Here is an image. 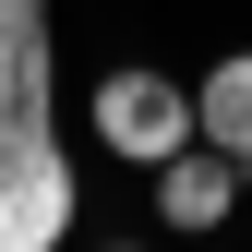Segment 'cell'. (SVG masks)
I'll use <instances>...</instances> for the list:
<instances>
[{
    "label": "cell",
    "instance_id": "cell-1",
    "mask_svg": "<svg viewBox=\"0 0 252 252\" xmlns=\"http://www.w3.org/2000/svg\"><path fill=\"white\" fill-rule=\"evenodd\" d=\"M72 156L48 132V0H0V252H60Z\"/></svg>",
    "mask_w": 252,
    "mask_h": 252
},
{
    "label": "cell",
    "instance_id": "cell-2",
    "mask_svg": "<svg viewBox=\"0 0 252 252\" xmlns=\"http://www.w3.org/2000/svg\"><path fill=\"white\" fill-rule=\"evenodd\" d=\"M96 144L156 168L168 144H192V96H180L168 72H108V84H96Z\"/></svg>",
    "mask_w": 252,
    "mask_h": 252
},
{
    "label": "cell",
    "instance_id": "cell-3",
    "mask_svg": "<svg viewBox=\"0 0 252 252\" xmlns=\"http://www.w3.org/2000/svg\"><path fill=\"white\" fill-rule=\"evenodd\" d=\"M228 204H240V156L228 144H168L156 156V216L168 228H216Z\"/></svg>",
    "mask_w": 252,
    "mask_h": 252
},
{
    "label": "cell",
    "instance_id": "cell-4",
    "mask_svg": "<svg viewBox=\"0 0 252 252\" xmlns=\"http://www.w3.org/2000/svg\"><path fill=\"white\" fill-rule=\"evenodd\" d=\"M192 132H204V144H228V156H252V48L204 72V96H192Z\"/></svg>",
    "mask_w": 252,
    "mask_h": 252
}]
</instances>
